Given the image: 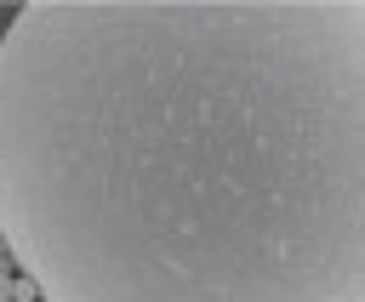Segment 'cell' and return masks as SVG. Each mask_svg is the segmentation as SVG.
<instances>
[{"mask_svg":"<svg viewBox=\"0 0 365 302\" xmlns=\"http://www.w3.org/2000/svg\"><path fill=\"white\" fill-rule=\"evenodd\" d=\"M0 245L40 302H365V0H23Z\"/></svg>","mask_w":365,"mask_h":302,"instance_id":"1","label":"cell"},{"mask_svg":"<svg viewBox=\"0 0 365 302\" xmlns=\"http://www.w3.org/2000/svg\"><path fill=\"white\" fill-rule=\"evenodd\" d=\"M11 11H17V6H0V34H6V23H11Z\"/></svg>","mask_w":365,"mask_h":302,"instance_id":"2","label":"cell"}]
</instances>
